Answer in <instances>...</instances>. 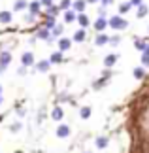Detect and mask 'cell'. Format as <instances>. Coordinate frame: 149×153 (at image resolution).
<instances>
[{"mask_svg": "<svg viewBox=\"0 0 149 153\" xmlns=\"http://www.w3.org/2000/svg\"><path fill=\"white\" fill-rule=\"evenodd\" d=\"M108 21H110V28H113V30H125L128 27V21L123 19L121 15H111Z\"/></svg>", "mask_w": 149, "mask_h": 153, "instance_id": "1", "label": "cell"}, {"mask_svg": "<svg viewBox=\"0 0 149 153\" xmlns=\"http://www.w3.org/2000/svg\"><path fill=\"white\" fill-rule=\"evenodd\" d=\"M21 64L23 66H36V59H34V53L32 51H25L21 55Z\"/></svg>", "mask_w": 149, "mask_h": 153, "instance_id": "2", "label": "cell"}, {"mask_svg": "<svg viewBox=\"0 0 149 153\" xmlns=\"http://www.w3.org/2000/svg\"><path fill=\"white\" fill-rule=\"evenodd\" d=\"M36 38L38 40H45V42H53V40H55V38H53V32L49 30V28H45V27H42V28H38V32H36Z\"/></svg>", "mask_w": 149, "mask_h": 153, "instance_id": "3", "label": "cell"}, {"mask_svg": "<svg viewBox=\"0 0 149 153\" xmlns=\"http://www.w3.org/2000/svg\"><path fill=\"white\" fill-rule=\"evenodd\" d=\"M11 62V53L10 51H0V72H4Z\"/></svg>", "mask_w": 149, "mask_h": 153, "instance_id": "4", "label": "cell"}, {"mask_svg": "<svg viewBox=\"0 0 149 153\" xmlns=\"http://www.w3.org/2000/svg\"><path fill=\"white\" fill-rule=\"evenodd\" d=\"M93 27H94V30H96V32L100 34V32H104L106 28L110 27V21L106 19V17H98V19L93 23Z\"/></svg>", "mask_w": 149, "mask_h": 153, "instance_id": "5", "label": "cell"}, {"mask_svg": "<svg viewBox=\"0 0 149 153\" xmlns=\"http://www.w3.org/2000/svg\"><path fill=\"white\" fill-rule=\"evenodd\" d=\"M147 44H149V40H147V38H134V48L138 49V51H142V53H145Z\"/></svg>", "mask_w": 149, "mask_h": 153, "instance_id": "6", "label": "cell"}, {"mask_svg": "<svg viewBox=\"0 0 149 153\" xmlns=\"http://www.w3.org/2000/svg\"><path fill=\"white\" fill-rule=\"evenodd\" d=\"M110 78H111V72H110V70H106L102 78H100L98 81H94V83H93V89H100L102 85H106V83H108V79H110Z\"/></svg>", "mask_w": 149, "mask_h": 153, "instance_id": "7", "label": "cell"}, {"mask_svg": "<svg viewBox=\"0 0 149 153\" xmlns=\"http://www.w3.org/2000/svg\"><path fill=\"white\" fill-rule=\"evenodd\" d=\"M62 117H64V110L61 106H55V108L51 110V119L53 121H62Z\"/></svg>", "mask_w": 149, "mask_h": 153, "instance_id": "8", "label": "cell"}, {"mask_svg": "<svg viewBox=\"0 0 149 153\" xmlns=\"http://www.w3.org/2000/svg\"><path fill=\"white\" fill-rule=\"evenodd\" d=\"M110 144V138L108 136H96V140H94V146H96V149H106Z\"/></svg>", "mask_w": 149, "mask_h": 153, "instance_id": "9", "label": "cell"}, {"mask_svg": "<svg viewBox=\"0 0 149 153\" xmlns=\"http://www.w3.org/2000/svg\"><path fill=\"white\" fill-rule=\"evenodd\" d=\"M57 136L59 138H68L70 136V127L64 125V123H61V125L57 127Z\"/></svg>", "mask_w": 149, "mask_h": 153, "instance_id": "10", "label": "cell"}, {"mask_svg": "<svg viewBox=\"0 0 149 153\" xmlns=\"http://www.w3.org/2000/svg\"><path fill=\"white\" fill-rule=\"evenodd\" d=\"M34 68H36L38 72H42V74H44V72H47V70L51 68V61H47V59H44V61H38Z\"/></svg>", "mask_w": 149, "mask_h": 153, "instance_id": "11", "label": "cell"}, {"mask_svg": "<svg viewBox=\"0 0 149 153\" xmlns=\"http://www.w3.org/2000/svg\"><path fill=\"white\" fill-rule=\"evenodd\" d=\"M70 45H72V40H70V38H59V51H68L70 49Z\"/></svg>", "mask_w": 149, "mask_h": 153, "instance_id": "12", "label": "cell"}, {"mask_svg": "<svg viewBox=\"0 0 149 153\" xmlns=\"http://www.w3.org/2000/svg\"><path fill=\"white\" fill-rule=\"evenodd\" d=\"M72 8H74V11H76L77 15L83 13V11H85V8H87V0H76Z\"/></svg>", "mask_w": 149, "mask_h": 153, "instance_id": "13", "label": "cell"}, {"mask_svg": "<svg viewBox=\"0 0 149 153\" xmlns=\"http://www.w3.org/2000/svg\"><path fill=\"white\" fill-rule=\"evenodd\" d=\"M40 10H42V2H40V0H32V2L28 4V11H30L32 15H38Z\"/></svg>", "mask_w": 149, "mask_h": 153, "instance_id": "14", "label": "cell"}, {"mask_svg": "<svg viewBox=\"0 0 149 153\" xmlns=\"http://www.w3.org/2000/svg\"><path fill=\"white\" fill-rule=\"evenodd\" d=\"M94 44H96V45L110 44V36H108V34H104V32H100V34H96V38H94Z\"/></svg>", "mask_w": 149, "mask_h": 153, "instance_id": "15", "label": "cell"}, {"mask_svg": "<svg viewBox=\"0 0 149 153\" xmlns=\"http://www.w3.org/2000/svg\"><path fill=\"white\" fill-rule=\"evenodd\" d=\"M117 55H115V53H110V55H106V59H104V66L106 68H111L113 66V64H115L117 62Z\"/></svg>", "mask_w": 149, "mask_h": 153, "instance_id": "16", "label": "cell"}, {"mask_svg": "<svg viewBox=\"0 0 149 153\" xmlns=\"http://www.w3.org/2000/svg\"><path fill=\"white\" fill-rule=\"evenodd\" d=\"M59 25V23L55 21V17H51V15H45V19H44V27L45 28H49V30H53Z\"/></svg>", "mask_w": 149, "mask_h": 153, "instance_id": "17", "label": "cell"}, {"mask_svg": "<svg viewBox=\"0 0 149 153\" xmlns=\"http://www.w3.org/2000/svg\"><path fill=\"white\" fill-rule=\"evenodd\" d=\"M49 61H51V64H61V62L64 61V57H62V51H55V53H51Z\"/></svg>", "mask_w": 149, "mask_h": 153, "instance_id": "18", "label": "cell"}, {"mask_svg": "<svg viewBox=\"0 0 149 153\" xmlns=\"http://www.w3.org/2000/svg\"><path fill=\"white\" fill-rule=\"evenodd\" d=\"M11 19H13V15H11V11H0V23L2 25H8V23H11Z\"/></svg>", "mask_w": 149, "mask_h": 153, "instance_id": "19", "label": "cell"}, {"mask_svg": "<svg viewBox=\"0 0 149 153\" xmlns=\"http://www.w3.org/2000/svg\"><path fill=\"white\" fill-rule=\"evenodd\" d=\"M28 4H30V2H27V0H15V2H13V10L15 11H23V10L28 8Z\"/></svg>", "mask_w": 149, "mask_h": 153, "instance_id": "20", "label": "cell"}, {"mask_svg": "<svg viewBox=\"0 0 149 153\" xmlns=\"http://www.w3.org/2000/svg\"><path fill=\"white\" fill-rule=\"evenodd\" d=\"M77 19V13L74 10H68V11H64V23H74Z\"/></svg>", "mask_w": 149, "mask_h": 153, "instance_id": "21", "label": "cell"}, {"mask_svg": "<svg viewBox=\"0 0 149 153\" xmlns=\"http://www.w3.org/2000/svg\"><path fill=\"white\" fill-rule=\"evenodd\" d=\"M91 114H93L91 106H83V108H79V117H81V119H89Z\"/></svg>", "mask_w": 149, "mask_h": 153, "instance_id": "22", "label": "cell"}, {"mask_svg": "<svg viewBox=\"0 0 149 153\" xmlns=\"http://www.w3.org/2000/svg\"><path fill=\"white\" fill-rule=\"evenodd\" d=\"M77 23L81 25V28H85V27L91 25V19H89V17H87L85 13H79V15H77Z\"/></svg>", "mask_w": 149, "mask_h": 153, "instance_id": "23", "label": "cell"}, {"mask_svg": "<svg viewBox=\"0 0 149 153\" xmlns=\"http://www.w3.org/2000/svg\"><path fill=\"white\" fill-rule=\"evenodd\" d=\"M72 40H74V42H77V44H81L83 40H85V28H79V30H76Z\"/></svg>", "mask_w": 149, "mask_h": 153, "instance_id": "24", "label": "cell"}, {"mask_svg": "<svg viewBox=\"0 0 149 153\" xmlns=\"http://www.w3.org/2000/svg\"><path fill=\"white\" fill-rule=\"evenodd\" d=\"M149 13V8L145 4H142V6H138V10H136V17H138V19H142V17H145Z\"/></svg>", "mask_w": 149, "mask_h": 153, "instance_id": "25", "label": "cell"}, {"mask_svg": "<svg viewBox=\"0 0 149 153\" xmlns=\"http://www.w3.org/2000/svg\"><path fill=\"white\" fill-rule=\"evenodd\" d=\"M130 8H132V4H130V2H123V4H119V15L128 13Z\"/></svg>", "mask_w": 149, "mask_h": 153, "instance_id": "26", "label": "cell"}, {"mask_svg": "<svg viewBox=\"0 0 149 153\" xmlns=\"http://www.w3.org/2000/svg\"><path fill=\"white\" fill-rule=\"evenodd\" d=\"M53 38H62V32H64V27L62 25H57L55 28H53Z\"/></svg>", "mask_w": 149, "mask_h": 153, "instance_id": "27", "label": "cell"}, {"mask_svg": "<svg viewBox=\"0 0 149 153\" xmlns=\"http://www.w3.org/2000/svg\"><path fill=\"white\" fill-rule=\"evenodd\" d=\"M70 6H74L72 0H61V4H59V8H61V11H68Z\"/></svg>", "mask_w": 149, "mask_h": 153, "instance_id": "28", "label": "cell"}, {"mask_svg": "<svg viewBox=\"0 0 149 153\" xmlns=\"http://www.w3.org/2000/svg\"><path fill=\"white\" fill-rule=\"evenodd\" d=\"M132 74H134V78H136V79H142V78H144V76H145V70L142 68V66H140V68L136 66V68L132 70Z\"/></svg>", "mask_w": 149, "mask_h": 153, "instance_id": "29", "label": "cell"}, {"mask_svg": "<svg viewBox=\"0 0 149 153\" xmlns=\"http://www.w3.org/2000/svg\"><path fill=\"white\" fill-rule=\"evenodd\" d=\"M59 11H61V8L53 4V6H49V8H47V13H45V15H51V17H55V15L59 13Z\"/></svg>", "mask_w": 149, "mask_h": 153, "instance_id": "30", "label": "cell"}, {"mask_svg": "<svg viewBox=\"0 0 149 153\" xmlns=\"http://www.w3.org/2000/svg\"><path fill=\"white\" fill-rule=\"evenodd\" d=\"M21 128H23V123L21 121H15V123H11V125H10V131L11 132H19Z\"/></svg>", "mask_w": 149, "mask_h": 153, "instance_id": "31", "label": "cell"}, {"mask_svg": "<svg viewBox=\"0 0 149 153\" xmlns=\"http://www.w3.org/2000/svg\"><path fill=\"white\" fill-rule=\"evenodd\" d=\"M142 64H144V66H149V55L147 53H142Z\"/></svg>", "mask_w": 149, "mask_h": 153, "instance_id": "32", "label": "cell"}, {"mask_svg": "<svg viewBox=\"0 0 149 153\" xmlns=\"http://www.w3.org/2000/svg\"><path fill=\"white\" fill-rule=\"evenodd\" d=\"M119 42H121V36H110V44L111 45H117Z\"/></svg>", "mask_w": 149, "mask_h": 153, "instance_id": "33", "label": "cell"}, {"mask_svg": "<svg viewBox=\"0 0 149 153\" xmlns=\"http://www.w3.org/2000/svg\"><path fill=\"white\" fill-rule=\"evenodd\" d=\"M66 100H70L68 93H61V95H59V102H66Z\"/></svg>", "mask_w": 149, "mask_h": 153, "instance_id": "34", "label": "cell"}, {"mask_svg": "<svg viewBox=\"0 0 149 153\" xmlns=\"http://www.w3.org/2000/svg\"><path fill=\"white\" fill-rule=\"evenodd\" d=\"M100 4H102V8H108V6L113 4V0H100Z\"/></svg>", "mask_w": 149, "mask_h": 153, "instance_id": "35", "label": "cell"}, {"mask_svg": "<svg viewBox=\"0 0 149 153\" xmlns=\"http://www.w3.org/2000/svg\"><path fill=\"white\" fill-rule=\"evenodd\" d=\"M34 17H36V15H32V13H27V15H25V21H27V23H32V21H34Z\"/></svg>", "mask_w": 149, "mask_h": 153, "instance_id": "36", "label": "cell"}, {"mask_svg": "<svg viewBox=\"0 0 149 153\" xmlns=\"http://www.w3.org/2000/svg\"><path fill=\"white\" fill-rule=\"evenodd\" d=\"M42 6H45V8H49V6H53V0H40Z\"/></svg>", "mask_w": 149, "mask_h": 153, "instance_id": "37", "label": "cell"}, {"mask_svg": "<svg viewBox=\"0 0 149 153\" xmlns=\"http://www.w3.org/2000/svg\"><path fill=\"white\" fill-rule=\"evenodd\" d=\"M130 4L138 8V6H142V4H144V0H130Z\"/></svg>", "mask_w": 149, "mask_h": 153, "instance_id": "38", "label": "cell"}, {"mask_svg": "<svg viewBox=\"0 0 149 153\" xmlns=\"http://www.w3.org/2000/svg\"><path fill=\"white\" fill-rule=\"evenodd\" d=\"M17 74H19V76H25L27 74V66H21L19 70H17Z\"/></svg>", "mask_w": 149, "mask_h": 153, "instance_id": "39", "label": "cell"}, {"mask_svg": "<svg viewBox=\"0 0 149 153\" xmlns=\"http://www.w3.org/2000/svg\"><path fill=\"white\" fill-rule=\"evenodd\" d=\"M98 17H106V8H100L98 10Z\"/></svg>", "mask_w": 149, "mask_h": 153, "instance_id": "40", "label": "cell"}, {"mask_svg": "<svg viewBox=\"0 0 149 153\" xmlns=\"http://www.w3.org/2000/svg\"><path fill=\"white\" fill-rule=\"evenodd\" d=\"M96 2H100V0H87V4H96Z\"/></svg>", "mask_w": 149, "mask_h": 153, "instance_id": "41", "label": "cell"}, {"mask_svg": "<svg viewBox=\"0 0 149 153\" xmlns=\"http://www.w3.org/2000/svg\"><path fill=\"white\" fill-rule=\"evenodd\" d=\"M2 102H4V97H2V95H0V106H2Z\"/></svg>", "mask_w": 149, "mask_h": 153, "instance_id": "42", "label": "cell"}, {"mask_svg": "<svg viewBox=\"0 0 149 153\" xmlns=\"http://www.w3.org/2000/svg\"><path fill=\"white\" fill-rule=\"evenodd\" d=\"M145 53H147V55H149V44H147V49H145Z\"/></svg>", "mask_w": 149, "mask_h": 153, "instance_id": "43", "label": "cell"}, {"mask_svg": "<svg viewBox=\"0 0 149 153\" xmlns=\"http://www.w3.org/2000/svg\"><path fill=\"white\" fill-rule=\"evenodd\" d=\"M0 95H2V85H0Z\"/></svg>", "mask_w": 149, "mask_h": 153, "instance_id": "44", "label": "cell"}, {"mask_svg": "<svg viewBox=\"0 0 149 153\" xmlns=\"http://www.w3.org/2000/svg\"><path fill=\"white\" fill-rule=\"evenodd\" d=\"M83 153H93V151H83Z\"/></svg>", "mask_w": 149, "mask_h": 153, "instance_id": "45", "label": "cell"}, {"mask_svg": "<svg viewBox=\"0 0 149 153\" xmlns=\"http://www.w3.org/2000/svg\"><path fill=\"white\" fill-rule=\"evenodd\" d=\"M147 30H149V28H147Z\"/></svg>", "mask_w": 149, "mask_h": 153, "instance_id": "46", "label": "cell"}]
</instances>
